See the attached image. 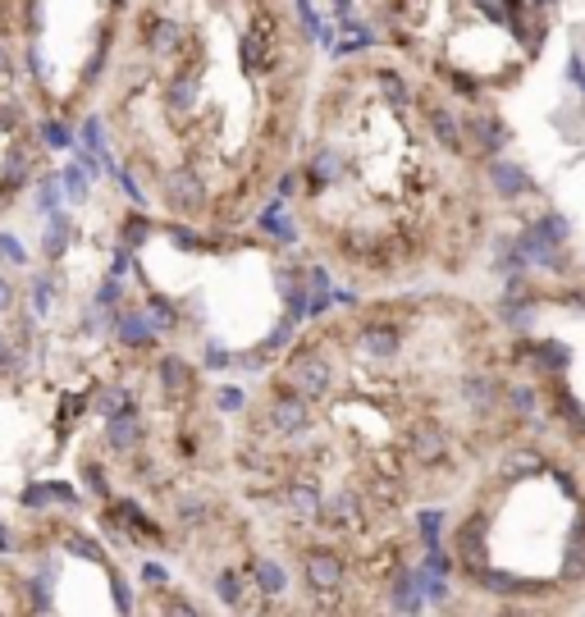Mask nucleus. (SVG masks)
I'll return each instance as SVG.
<instances>
[{"label": "nucleus", "mask_w": 585, "mask_h": 617, "mask_svg": "<svg viewBox=\"0 0 585 617\" xmlns=\"http://www.w3.org/2000/svg\"><path fill=\"white\" fill-rule=\"evenodd\" d=\"M498 330L457 302H375L283 357L247 421L242 462L274 485L283 526L312 535L307 585L348 590L385 521L457 485L508 407Z\"/></svg>", "instance_id": "nucleus-1"}, {"label": "nucleus", "mask_w": 585, "mask_h": 617, "mask_svg": "<svg viewBox=\"0 0 585 617\" xmlns=\"http://www.w3.org/2000/svg\"><path fill=\"white\" fill-rule=\"evenodd\" d=\"M106 119L183 224L229 229L307 133L312 42L292 0H128Z\"/></svg>", "instance_id": "nucleus-2"}, {"label": "nucleus", "mask_w": 585, "mask_h": 617, "mask_svg": "<svg viewBox=\"0 0 585 617\" xmlns=\"http://www.w3.org/2000/svg\"><path fill=\"white\" fill-rule=\"evenodd\" d=\"M303 211L325 256L362 279L462 265L480 188L448 101L380 60L334 74L307 115Z\"/></svg>", "instance_id": "nucleus-3"}, {"label": "nucleus", "mask_w": 585, "mask_h": 617, "mask_svg": "<svg viewBox=\"0 0 585 617\" xmlns=\"http://www.w3.org/2000/svg\"><path fill=\"white\" fill-rule=\"evenodd\" d=\"M385 33L430 83H512L539 51L544 10L535 0H380Z\"/></svg>", "instance_id": "nucleus-4"}]
</instances>
